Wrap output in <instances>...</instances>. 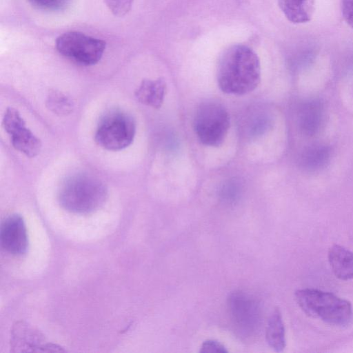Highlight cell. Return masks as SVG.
<instances>
[{
	"instance_id": "cell-4",
	"label": "cell",
	"mask_w": 353,
	"mask_h": 353,
	"mask_svg": "<svg viewBox=\"0 0 353 353\" xmlns=\"http://www.w3.org/2000/svg\"><path fill=\"white\" fill-rule=\"evenodd\" d=\"M230 126L228 112L217 102H205L196 112L194 130L199 141L204 145L219 147L222 145Z\"/></svg>"
},
{
	"instance_id": "cell-15",
	"label": "cell",
	"mask_w": 353,
	"mask_h": 353,
	"mask_svg": "<svg viewBox=\"0 0 353 353\" xmlns=\"http://www.w3.org/2000/svg\"><path fill=\"white\" fill-rule=\"evenodd\" d=\"M331 154L330 148L324 144H314L306 148L301 153L299 163L307 172H314L325 166Z\"/></svg>"
},
{
	"instance_id": "cell-8",
	"label": "cell",
	"mask_w": 353,
	"mask_h": 353,
	"mask_svg": "<svg viewBox=\"0 0 353 353\" xmlns=\"http://www.w3.org/2000/svg\"><path fill=\"white\" fill-rule=\"evenodd\" d=\"M228 305L239 332L250 336L257 330L261 321V310L254 298L242 292H235L229 296Z\"/></svg>"
},
{
	"instance_id": "cell-18",
	"label": "cell",
	"mask_w": 353,
	"mask_h": 353,
	"mask_svg": "<svg viewBox=\"0 0 353 353\" xmlns=\"http://www.w3.org/2000/svg\"><path fill=\"white\" fill-rule=\"evenodd\" d=\"M34 8L48 12L61 11L68 8L71 0H28Z\"/></svg>"
},
{
	"instance_id": "cell-5",
	"label": "cell",
	"mask_w": 353,
	"mask_h": 353,
	"mask_svg": "<svg viewBox=\"0 0 353 353\" xmlns=\"http://www.w3.org/2000/svg\"><path fill=\"white\" fill-rule=\"evenodd\" d=\"M135 133L136 124L131 115L121 110H112L99 121L94 139L101 148L119 151L132 143Z\"/></svg>"
},
{
	"instance_id": "cell-3",
	"label": "cell",
	"mask_w": 353,
	"mask_h": 353,
	"mask_svg": "<svg viewBox=\"0 0 353 353\" xmlns=\"http://www.w3.org/2000/svg\"><path fill=\"white\" fill-rule=\"evenodd\" d=\"M295 299L307 316L330 325L347 327L353 321L350 302L332 292L304 288L296 291Z\"/></svg>"
},
{
	"instance_id": "cell-1",
	"label": "cell",
	"mask_w": 353,
	"mask_h": 353,
	"mask_svg": "<svg viewBox=\"0 0 353 353\" xmlns=\"http://www.w3.org/2000/svg\"><path fill=\"white\" fill-rule=\"evenodd\" d=\"M216 79L219 88L226 94L244 95L254 91L261 81L257 54L244 44L230 46L219 60Z\"/></svg>"
},
{
	"instance_id": "cell-17",
	"label": "cell",
	"mask_w": 353,
	"mask_h": 353,
	"mask_svg": "<svg viewBox=\"0 0 353 353\" xmlns=\"http://www.w3.org/2000/svg\"><path fill=\"white\" fill-rule=\"evenodd\" d=\"M46 106L59 116H66L73 111L74 105L69 96L59 90H51L47 97Z\"/></svg>"
},
{
	"instance_id": "cell-10",
	"label": "cell",
	"mask_w": 353,
	"mask_h": 353,
	"mask_svg": "<svg viewBox=\"0 0 353 353\" xmlns=\"http://www.w3.org/2000/svg\"><path fill=\"white\" fill-rule=\"evenodd\" d=\"M43 336L32 327L23 323L14 325L12 332L11 347L13 352H40L52 351L55 345L45 343Z\"/></svg>"
},
{
	"instance_id": "cell-12",
	"label": "cell",
	"mask_w": 353,
	"mask_h": 353,
	"mask_svg": "<svg viewBox=\"0 0 353 353\" xmlns=\"http://www.w3.org/2000/svg\"><path fill=\"white\" fill-rule=\"evenodd\" d=\"M167 93V84L163 78L143 79L135 90L137 99L142 104L160 108Z\"/></svg>"
},
{
	"instance_id": "cell-16",
	"label": "cell",
	"mask_w": 353,
	"mask_h": 353,
	"mask_svg": "<svg viewBox=\"0 0 353 353\" xmlns=\"http://www.w3.org/2000/svg\"><path fill=\"white\" fill-rule=\"evenodd\" d=\"M265 338L269 346L275 352H281L285 349L286 345L285 326L279 309H275L268 319Z\"/></svg>"
},
{
	"instance_id": "cell-9",
	"label": "cell",
	"mask_w": 353,
	"mask_h": 353,
	"mask_svg": "<svg viewBox=\"0 0 353 353\" xmlns=\"http://www.w3.org/2000/svg\"><path fill=\"white\" fill-rule=\"evenodd\" d=\"M1 244L8 253L21 256L28 248L27 228L23 217L13 214L2 222L0 231Z\"/></svg>"
},
{
	"instance_id": "cell-2",
	"label": "cell",
	"mask_w": 353,
	"mask_h": 353,
	"mask_svg": "<svg viewBox=\"0 0 353 353\" xmlns=\"http://www.w3.org/2000/svg\"><path fill=\"white\" fill-rule=\"evenodd\" d=\"M108 198L105 185L98 179L85 174L68 178L61 185L58 199L65 210L88 214L99 210Z\"/></svg>"
},
{
	"instance_id": "cell-20",
	"label": "cell",
	"mask_w": 353,
	"mask_h": 353,
	"mask_svg": "<svg viewBox=\"0 0 353 353\" xmlns=\"http://www.w3.org/2000/svg\"><path fill=\"white\" fill-rule=\"evenodd\" d=\"M228 352V351L223 344L215 340H207L204 341L200 349V352L202 353H226Z\"/></svg>"
},
{
	"instance_id": "cell-21",
	"label": "cell",
	"mask_w": 353,
	"mask_h": 353,
	"mask_svg": "<svg viewBox=\"0 0 353 353\" xmlns=\"http://www.w3.org/2000/svg\"><path fill=\"white\" fill-rule=\"evenodd\" d=\"M341 10L345 22L353 28V0H342Z\"/></svg>"
},
{
	"instance_id": "cell-7",
	"label": "cell",
	"mask_w": 353,
	"mask_h": 353,
	"mask_svg": "<svg viewBox=\"0 0 353 353\" xmlns=\"http://www.w3.org/2000/svg\"><path fill=\"white\" fill-rule=\"evenodd\" d=\"M2 124L10 136L12 146L30 158L37 156L41 150V141L26 125L19 112L12 108L6 109Z\"/></svg>"
},
{
	"instance_id": "cell-19",
	"label": "cell",
	"mask_w": 353,
	"mask_h": 353,
	"mask_svg": "<svg viewBox=\"0 0 353 353\" xmlns=\"http://www.w3.org/2000/svg\"><path fill=\"white\" fill-rule=\"evenodd\" d=\"M110 11L116 17L126 15L131 10L134 0H103Z\"/></svg>"
},
{
	"instance_id": "cell-11",
	"label": "cell",
	"mask_w": 353,
	"mask_h": 353,
	"mask_svg": "<svg viewBox=\"0 0 353 353\" xmlns=\"http://www.w3.org/2000/svg\"><path fill=\"white\" fill-rule=\"evenodd\" d=\"M298 120L299 128L304 134H316L321 129L324 121L323 103L318 99L304 102L300 107Z\"/></svg>"
},
{
	"instance_id": "cell-13",
	"label": "cell",
	"mask_w": 353,
	"mask_h": 353,
	"mask_svg": "<svg viewBox=\"0 0 353 353\" xmlns=\"http://www.w3.org/2000/svg\"><path fill=\"white\" fill-rule=\"evenodd\" d=\"M331 269L339 279L348 281L353 279V252L338 244L330 248L327 254Z\"/></svg>"
},
{
	"instance_id": "cell-14",
	"label": "cell",
	"mask_w": 353,
	"mask_h": 353,
	"mask_svg": "<svg viewBox=\"0 0 353 353\" xmlns=\"http://www.w3.org/2000/svg\"><path fill=\"white\" fill-rule=\"evenodd\" d=\"M279 5L285 17L294 23L309 21L314 10V0H279Z\"/></svg>"
},
{
	"instance_id": "cell-6",
	"label": "cell",
	"mask_w": 353,
	"mask_h": 353,
	"mask_svg": "<svg viewBox=\"0 0 353 353\" xmlns=\"http://www.w3.org/2000/svg\"><path fill=\"white\" fill-rule=\"evenodd\" d=\"M55 46L63 56L79 65L90 66L101 60L106 43L80 32L70 31L57 38Z\"/></svg>"
}]
</instances>
